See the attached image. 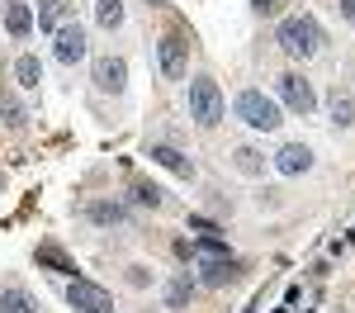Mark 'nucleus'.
<instances>
[{"instance_id": "nucleus-1", "label": "nucleus", "mask_w": 355, "mask_h": 313, "mask_svg": "<svg viewBox=\"0 0 355 313\" xmlns=\"http://www.w3.org/2000/svg\"><path fill=\"white\" fill-rule=\"evenodd\" d=\"M275 43L284 48L289 57H318L322 53V43H327V33H322V24L313 19V15H289L284 24H279V33H275Z\"/></svg>"}, {"instance_id": "nucleus-2", "label": "nucleus", "mask_w": 355, "mask_h": 313, "mask_svg": "<svg viewBox=\"0 0 355 313\" xmlns=\"http://www.w3.org/2000/svg\"><path fill=\"white\" fill-rule=\"evenodd\" d=\"M232 110H237V119H242L246 128H256V133H275V128L284 124V119H279V105H275L266 90H242Z\"/></svg>"}, {"instance_id": "nucleus-3", "label": "nucleus", "mask_w": 355, "mask_h": 313, "mask_svg": "<svg viewBox=\"0 0 355 313\" xmlns=\"http://www.w3.org/2000/svg\"><path fill=\"white\" fill-rule=\"evenodd\" d=\"M223 114H227V100H223L218 81H209V76H194L190 81V119L199 128H214Z\"/></svg>"}, {"instance_id": "nucleus-4", "label": "nucleus", "mask_w": 355, "mask_h": 313, "mask_svg": "<svg viewBox=\"0 0 355 313\" xmlns=\"http://www.w3.org/2000/svg\"><path fill=\"white\" fill-rule=\"evenodd\" d=\"M67 304L71 309H81V313H114V299H110V289L105 285H90V280H76L67 285Z\"/></svg>"}, {"instance_id": "nucleus-5", "label": "nucleus", "mask_w": 355, "mask_h": 313, "mask_svg": "<svg viewBox=\"0 0 355 313\" xmlns=\"http://www.w3.org/2000/svg\"><path fill=\"white\" fill-rule=\"evenodd\" d=\"M275 90H279V100H284V110L303 114V119H308V114L318 110V95H313V85L303 81L299 71H289V76H279V81H275Z\"/></svg>"}, {"instance_id": "nucleus-6", "label": "nucleus", "mask_w": 355, "mask_h": 313, "mask_svg": "<svg viewBox=\"0 0 355 313\" xmlns=\"http://www.w3.org/2000/svg\"><path fill=\"white\" fill-rule=\"evenodd\" d=\"M53 57L62 62V67H76L85 57V28L81 24H62L53 33Z\"/></svg>"}, {"instance_id": "nucleus-7", "label": "nucleus", "mask_w": 355, "mask_h": 313, "mask_svg": "<svg viewBox=\"0 0 355 313\" xmlns=\"http://www.w3.org/2000/svg\"><path fill=\"white\" fill-rule=\"evenodd\" d=\"M90 76H95V90L119 95V90L128 85V62H123V57H100V62L90 67Z\"/></svg>"}, {"instance_id": "nucleus-8", "label": "nucleus", "mask_w": 355, "mask_h": 313, "mask_svg": "<svg viewBox=\"0 0 355 313\" xmlns=\"http://www.w3.org/2000/svg\"><path fill=\"white\" fill-rule=\"evenodd\" d=\"M157 57H162V71L171 81H180L185 76V57H190V43L180 38V33H166L162 43H157Z\"/></svg>"}, {"instance_id": "nucleus-9", "label": "nucleus", "mask_w": 355, "mask_h": 313, "mask_svg": "<svg viewBox=\"0 0 355 313\" xmlns=\"http://www.w3.org/2000/svg\"><path fill=\"white\" fill-rule=\"evenodd\" d=\"M308 167H313V152H308L303 142H284V147L275 152V171H279V176H303Z\"/></svg>"}, {"instance_id": "nucleus-10", "label": "nucleus", "mask_w": 355, "mask_h": 313, "mask_svg": "<svg viewBox=\"0 0 355 313\" xmlns=\"http://www.w3.org/2000/svg\"><path fill=\"white\" fill-rule=\"evenodd\" d=\"M147 157H152V162H157V167L175 171V176H180V180H190V176H194V162H190V157H185V152H175V147H162V142H157V147H152V152H147Z\"/></svg>"}, {"instance_id": "nucleus-11", "label": "nucleus", "mask_w": 355, "mask_h": 313, "mask_svg": "<svg viewBox=\"0 0 355 313\" xmlns=\"http://www.w3.org/2000/svg\"><path fill=\"white\" fill-rule=\"evenodd\" d=\"M85 219L100 223V228H119V223H128V209L123 204H110V199H95V204H85Z\"/></svg>"}, {"instance_id": "nucleus-12", "label": "nucleus", "mask_w": 355, "mask_h": 313, "mask_svg": "<svg viewBox=\"0 0 355 313\" xmlns=\"http://www.w3.org/2000/svg\"><path fill=\"white\" fill-rule=\"evenodd\" d=\"M199 280L204 285H227V280H237V261L232 256H214V261H204V271H199Z\"/></svg>"}, {"instance_id": "nucleus-13", "label": "nucleus", "mask_w": 355, "mask_h": 313, "mask_svg": "<svg viewBox=\"0 0 355 313\" xmlns=\"http://www.w3.org/2000/svg\"><path fill=\"white\" fill-rule=\"evenodd\" d=\"M190 294H194L190 271H175V276L166 280V304H171V309H185V304H190Z\"/></svg>"}, {"instance_id": "nucleus-14", "label": "nucleus", "mask_w": 355, "mask_h": 313, "mask_svg": "<svg viewBox=\"0 0 355 313\" xmlns=\"http://www.w3.org/2000/svg\"><path fill=\"white\" fill-rule=\"evenodd\" d=\"M0 313H38V304H33L28 289L10 285V289H0Z\"/></svg>"}, {"instance_id": "nucleus-15", "label": "nucleus", "mask_w": 355, "mask_h": 313, "mask_svg": "<svg viewBox=\"0 0 355 313\" xmlns=\"http://www.w3.org/2000/svg\"><path fill=\"white\" fill-rule=\"evenodd\" d=\"M15 81L24 85V90H38V81H43V62L33 53H24L19 62H15Z\"/></svg>"}, {"instance_id": "nucleus-16", "label": "nucleus", "mask_w": 355, "mask_h": 313, "mask_svg": "<svg viewBox=\"0 0 355 313\" xmlns=\"http://www.w3.org/2000/svg\"><path fill=\"white\" fill-rule=\"evenodd\" d=\"M5 28H10V33H15V38H28V28H33V10H28V5H19V0H15V5H10V10H5Z\"/></svg>"}, {"instance_id": "nucleus-17", "label": "nucleus", "mask_w": 355, "mask_h": 313, "mask_svg": "<svg viewBox=\"0 0 355 313\" xmlns=\"http://www.w3.org/2000/svg\"><path fill=\"white\" fill-rule=\"evenodd\" d=\"M331 124H341V128H351V124H355V100H351V95H341V90H331Z\"/></svg>"}, {"instance_id": "nucleus-18", "label": "nucleus", "mask_w": 355, "mask_h": 313, "mask_svg": "<svg viewBox=\"0 0 355 313\" xmlns=\"http://www.w3.org/2000/svg\"><path fill=\"white\" fill-rule=\"evenodd\" d=\"M38 266H53L57 276H76V266L67 261V252H62V247H38Z\"/></svg>"}, {"instance_id": "nucleus-19", "label": "nucleus", "mask_w": 355, "mask_h": 313, "mask_svg": "<svg viewBox=\"0 0 355 313\" xmlns=\"http://www.w3.org/2000/svg\"><path fill=\"white\" fill-rule=\"evenodd\" d=\"M95 19L105 28H119L123 24V0H95Z\"/></svg>"}, {"instance_id": "nucleus-20", "label": "nucleus", "mask_w": 355, "mask_h": 313, "mask_svg": "<svg viewBox=\"0 0 355 313\" xmlns=\"http://www.w3.org/2000/svg\"><path fill=\"white\" fill-rule=\"evenodd\" d=\"M232 162H237V171H246V176H261V171H266V157H261L256 147H237Z\"/></svg>"}, {"instance_id": "nucleus-21", "label": "nucleus", "mask_w": 355, "mask_h": 313, "mask_svg": "<svg viewBox=\"0 0 355 313\" xmlns=\"http://www.w3.org/2000/svg\"><path fill=\"white\" fill-rule=\"evenodd\" d=\"M0 114H5V124H10V128H24V124H28L24 105H19V100H15V95H10V90H5V95H0Z\"/></svg>"}, {"instance_id": "nucleus-22", "label": "nucleus", "mask_w": 355, "mask_h": 313, "mask_svg": "<svg viewBox=\"0 0 355 313\" xmlns=\"http://www.w3.org/2000/svg\"><path fill=\"white\" fill-rule=\"evenodd\" d=\"M38 28H62V0H38Z\"/></svg>"}, {"instance_id": "nucleus-23", "label": "nucleus", "mask_w": 355, "mask_h": 313, "mask_svg": "<svg viewBox=\"0 0 355 313\" xmlns=\"http://www.w3.org/2000/svg\"><path fill=\"white\" fill-rule=\"evenodd\" d=\"M133 199L142 209H157V204H162V190H157V185H133Z\"/></svg>"}, {"instance_id": "nucleus-24", "label": "nucleus", "mask_w": 355, "mask_h": 313, "mask_svg": "<svg viewBox=\"0 0 355 313\" xmlns=\"http://www.w3.org/2000/svg\"><path fill=\"white\" fill-rule=\"evenodd\" d=\"M251 5H256V15H275L279 10V0H251Z\"/></svg>"}, {"instance_id": "nucleus-25", "label": "nucleus", "mask_w": 355, "mask_h": 313, "mask_svg": "<svg viewBox=\"0 0 355 313\" xmlns=\"http://www.w3.org/2000/svg\"><path fill=\"white\" fill-rule=\"evenodd\" d=\"M190 228H199V232H218V223H209V219H199V214L190 219Z\"/></svg>"}, {"instance_id": "nucleus-26", "label": "nucleus", "mask_w": 355, "mask_h": 313, "mask_svg": "<svg viewBox=\"0 0 355 313\" xmlns=\"http://www.w3.org/2000/svg\"><path fill=\"white\" fill-rule=\"evenodd\" d=\"M336 10H341L346 19H355V0H336Z\"/></svg>"}]
</instances>
